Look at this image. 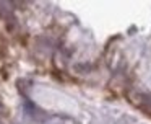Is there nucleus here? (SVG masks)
I'll list each match as a JSON object with an SVG mask.
<instances>
[{
    "label": "nucleus",
    "mask_w": 151,
    "mask_h": 124,
    "mask_svg": "<svg viewBox=\"0 0 151 124\" xmlns=\"http://www.w3.org/2000/svg\"><path fill=\"white\" fill-rule=\"evenodd\" d=\"M2 111H4V106H2V104H0V114H2Z\"/></svg>",
    "instance_id": "1"
}]
</instances>
